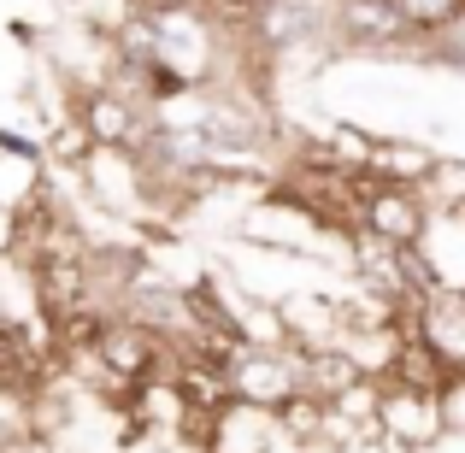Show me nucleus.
<instances>
[{"label":"nucleus","instance_id":"2eb2a0df","mask_svg":"<svg viewBox=\"0 0 465 453\" xmlns=\"http://www.w3.org/2000/svg\"><path fill=\"white\" fill-rule=\"evenodd\" d=\"M12 42H24V47H35V42H42V35H35V30H30V18H12Z\"/></svg>","mask_w":465,"mask_h":453},{"label":"nucleus","instance_id":"39448f33","mask_svg":"<svg viewBox=\"0 0 465 453\" xmlns=\"http://www.w3.org/2000/svg\"><path fill=\"white\" fill-rule=\"evenodd\" d=\"M71 118H83L94 148H124V153H136V142L148 136V124H153V113H142L113 83H101V89H71Z\"/></svg>","mask_w":465,"mask_h":453},{"label":"nucleus","instance_id":"dca6fc26","mask_svg":"<svg viewBox=\"0 0 465 453\" xmlns=\"http://www.w3.org/2000/svg\"><path fill=\"white\" fill-rule=\"evenodd\" d=\"M124 6H148V0H124Z\"/></svg>","mask_w":465,"mask_h":453},{"label":"nucleus","instance_id":"7ed1b4c3","mask_svg":"<svg viewBox=\"0 0 465 453\" xmlns=\"http://www.w3.org/2000/svg\"><path fill=\"white\" fill-rule=\"evenodd\" d=\"M448 436V400L430 389L383 383V407H377V442L389 453H430Z\"/></svg>","mask_w":465,"mask_h":453},{"label":"nucleus","instance_id":"0eeeda50","mask_svg":"<svg viewBox=\"0 0 465 453\" xmlns=\"http://www.w3.org/2000/svg\"><path fill=\"white\" fill-rule=\"evenodd\" d=\"M336 47H365V54H395L419 47L401 24L395 0H336Z\"/></svg>","mask_w":465,"mask_h":453},{"label":"nucleus","instance_id":"20e7f679","mask_svg":"<svg viewBox=\"0 0 465 453\" xmlns=\"http://www.w3.org/2000/svg\"><path fill=\"white\" fill-rule=\"evenodd\" d=\"M77 177L89 182V201L101 206V212L130 218V224H153V212H148V182H142L136 153H124V148H94L89 165H83Z\"/></svg>","mask_w":465,"mask_h":453},{"label":"nucleus","instance_id":"9b49d317","mask_svg":"<svg viewBox=\"0 0 465 453\" xmlns=\"http://www.w3.org/2000/svg\"><path fill=\"white\" fill-rule=\"evenodd\" d=\"M395 12L412 30V42H430V35H442L448 24L465 18V0H395Z\"/></svg>","mask_w":465,"mask_h":453},{"label":"nucleus","instance_id":"9d476101","mask_svg":"<svg viewBox=\"0 0 465 453\" xmlns=\"http://www.w3.org/2000/svg\"><path fill=\"white\" fill-rule=\"evenodd\" d=\"M419 194L430 206V218H465V159H436Z\"/></svg>","mask_w":465,"mask_h":453},{"label":"nucleus","instance_id":"1a4fd4ad","mask_svg":"<svg viewBox=\"0 0 465 453\" xmlns=\"http://www.w3.org/2000/svg\"><path fill=\"white\" fill-rule=\"evenodd\" d=\"M365 171H371L377 182H395V189H424V177L436 171V153L412 136H377Z\"/></svg>","mask_w":465,"mask_h":453},{"label":"nucleus","instance_id":"ddd939ff","mask_svg":"<svg viewBox=\"0 0 465 453\" xmlns=\"http://www.w3.org/2000/svg\"><path fill=\"white\" fill-rule=\"evenodd\" d=\"M0 159H18L24 171H42V165H47V148H42L35 136H24V130L0 124Z\"/></svg>","mask_w":465,"mask_h":453},{"label":"nucleus","instance_id":"f8f14e48","mask_svg":"<svg viewBox=\"0 0 465 453\" xmlns=\"http://www.w3.org/2000/svg\"><path fill=\"white\" fill-rule=\"evenodd\" d=\"M47 159H54V165H65V171H83L89 165V153H94V136L89 130H83V118H54V124H47Z\"/></svg>","mask_w":465,"mask_h":453},{"label":"nucleus","instance_id":"f03ea898","mask_svg":"<svg viewBox=\"0 0 465 453\" xmlns=\"http://www.w3.org/2000/svg\"><path fill=\"white\" fill-rule=\"evenodd\" d=\"M230 400L260 412H283L289 400L307 395V371H301V348H236L224 365Z\"/></svg>","mask_w":465,"mask_h":453},{"label":"nucleus","instance_id":"f257e3e1","mask_svg":"<svg viewBox=\"0 0 465 453\" xmlns=\"http://www.w3.org/2000/svg\"><path fill=\"white\" fill-rule=\"evenodd\" d=\"M94 365H101L106 377H113L118 389H136V383H159V377L177 371V348H171L159 330L136 324V318H106L101 336H94Z\"/></svg>","mask_w":465,"mask_h":453},{"label":"nucleus","instance_id":"423d86ee","mask_svg":"<svg viewBox=\"0 0 465 453\" xmlns=\"http://www.w3.org/2000/svg\"><path fill=\"white\" fill-rule=\"evenodd\" d=\"M360 230H371L377 241H389V248H424V236H430V206H424L419 189H395V182H371V194H365L360 206Z\"/></svg>","mask_w":465,"mask_h":453},{"label":"nucleus","instance_id":"4468645a","mask_svg":"<svg viewBox=\"0 0 465 453\" xmlns=\"http://www.w3.org/2000/svg\"><path fill=\"white\" fill-rule=\"evenodd\" d=\"M442 400H448V430H460V436H465V377H460L454 389H448Z\"/></svg>","mask_w":465,"mask_h":453},{"label":"nucleus","instance_id":"6e6552de","mask_svg":"<svg viewBox=\"0 0 465 453\" xmlns=\"http://www.w3.org/2000/svg\"><path fill=\"white\" fill-rule=\"evenodd\" d=\"M213 453H283L277 412H260V407H242V400H230V407L218 412Z\"/></svg>","mask_w":465,"mask_h":453}]
</instances>
